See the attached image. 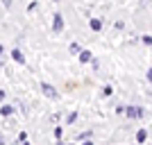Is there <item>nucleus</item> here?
<instances>
[{"instance_id": "obj_1", "label": "nucleus", "mask_w": 152, "mask_h": 145, "mask_svg": "<svg viewBox=\"0 0 152 145\" xmlns=\"http://www.w3.org/2000/svg\"><path fill=\"white\" fill-rule=\"evenodd\" d=\"M129 118H143V109L141 107H127V109H123Z\"/></svg>"}, {"instance_id": "obj_2", "label": "nucleus", "mask_w": 152, "mask_h": 145, "mask_svg": "<svg viewBox=\"0 0 152 145\" xmlns=\"http://www.w3.org/2000/svg\"><path fill=\"white\" fill-rule=\"evenodd\" d=\"M41 91H43L45 95H48V98H57V91H55V86H50V84H41Z\"/></svg>"}, {"instance_id": "obj_3", "label": "nucleus", "mask_w": 152, "mask_h": 145, "mask_svg": "<svg viewBox=\"0 0 152 145\" xmlns=\"http://www.w3.org/2000/svg\"><path fill=\"white\" fill-rule=\"evenodd\" d=\"M61 27H64L61 14H55V23H52V30H55V32H61Z\"/></svg>"}, {"instance_id": "obj_4", "label": "nucleus", "mask_w": 152, "mask_h": 145, "mask_svg": "<svg viewBox=\"0 0 152 145\" xmlns=\"http://www.w3.org/2000/svg\"><path fill=\"white\" fill-rule=\"evenodd\" d=\"M12 57H14V61H18V63H25V57H23V55H20V50H16V48L12 50Z\"/></svg>"}, {"instance_id": "obj_5", "label": "nucleus", "mask_w": 152, "mask_h": 145, "mask_svg": "<svg viewBox=\"0 0 152 145\" xmlns=\"http://www.w3.org/2000/svg\"><path fill=\"white\" fill-rule=\"evenodd\" d=\"M80 61H82V63L91 61V52L89 50H82V52H80Z\"/></svg>"}, {"instance_id": "obj_6", "label": "nucleus", "mask_w": 152, "mask_h": 145, "mask_svg": "<svg viewBox=\"0 0 152 145\" xmlns=\"http://www.w3.org/2000/svg\"><path fill=\"white\" fill-rule=\"evenodd\" d=\"M0 114H2V116H12V114H14V107H9V104H5V107L0 109Z\"/></svg>"}, {"instance_id": "obj_7", "label": "nucleus", "mask_w": 152, "mask_h": 145, "mask_svg": "<svg viewBox=\"0 0 152 145\" xmlns=\"http://www.w3.org/2000/svg\"><path fill=\"white\" fill-rule=\"evenodd\" d=\"M145 138H148V132H145V129H141V132L136 134V141H139V143H143Z\"/></svg>"}, {"instance_id": "obj_8", "label": "nucleus", "mask_w": 152, "mask_h": 145, "mask_svg": "<svg viewBox=\"0 0 152 145\" xmlns=\"http://www.w3.org/2000/svg\"><path fill=\"white\" fill-rule=\"evenodd\" d=\"M91 27H93V30L98 32V30L102 27V20H100V18H93V20H91Z\"/></svg>"}, {"instance_id": "obj_9", "label": "nucleus", "mask_w": 152, "mask_h": 145, "mask_svg": "<svg viewBox=\"0 0 152 145\" xmlns=\"http://www.w3.org/2000/svg\"><path fill=\"white\" fill-rule=\"evenodd\" d=\"M5 100V91H0V102Z\"/></svg>"}, {"instance_id": "obj_10", "label": "nucleus", "mask_w": 152, "mask_h": 145, "mask_svg": "<svg viewBox=\"0 0 152 145\" xmlns=\"http://www.w3.org/2000/svg\"><path fill=\"white\" fill-rule=\"evenodd\" d=\"M0 145H5V138H2V136H0Z\"/></svg>"}, {"instance_id": "obj_11", "label": "nucleus", "mask_w": 152, "mask_h": 145, "mask_svg": "<svg viewBox=\"0 0 152 145\" xmlns=\"http://www.w3.org/2000/svg\"><path fill=\"white\" fill-rule=\"evenodd\" d=\"M82 145H93V143H91V141H86V143H82Z\"/></svg>"}, {"instance_id": "obj_12", "label": "nucleus", "mask_w": 152, "mask_h": 145, "mask_svg": "<svg viewBox=\"0 0 152 145\" xmlns=\"http://www.w3.org/2000/svg\"><path fill=\"white\" fill-rule=\"evenodd\" d=\"M0 55H2V45H0Z\"/></svg>"}]
</instances>
